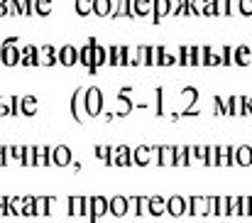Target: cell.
<instances>
[{
  "label": "cell",
  "mask_w": 252,
  "mask_h": 223,
  "mask_svg": "<svg viewBox=\"0 0 252 223\" xmlns=\"http://www.w3.org/2000/svg\"><path fill=\"white\" fill-rule=\"evenodd\" d=\"M103 64H108V49H105L103 44L93 42V69H98V67H103Z\"/></svg>",
  "instance_id": "7402d4cb"
},
{
  "label": "cell",
  "mask_w": 252,
  "mask_h": 223,
  "mask_svg": "<svg viewBox=\"0 0 252 223\" xmlns=\"http://www.w3.org/2000/svg\"><path fill=\"white\" fill-rule=\"evenodd\" d=\"M206 57H208V47L206 44L193 47V67H206Z\"/></svg>",
  "instance_id": "1f68e13d"
},
{
  "label": "cell",
  "mask_w": 252,
  "mask_h": 223,
  "mask_svg": "<svg viewBox=\"0 0 252 223\" xmlns=\"http://www.w3.org/2000/svg\"><path fill=\"white\" fill-rule=\"evenodd\" d=\"M108 214V199L105 196H91V221H98Z\"/></svg>",
  "instance_id": "ba28073f"
},
{
  "label": "cell",
  "mask_w": 252,
  "mask_h": 223,
  "mask_svg": "<svg viewBox=\"0 0 252 223\" xmlns=\"http://www.w3.org/2000/svg\"><path fill=\"white\" fill-rule=\"evenodd\" d=\"M52 64H57V49L52 44L37 47V67H52Z\"/></svg>",
  "instance_id": "5b68a950"
},
{
  "label": "cell",
  "mask_w": 252,
  "mask_h": 223,
  "mask_svg": "<svg viewBox=\"0 0 252 223\" xmlns=\"http://www.w3.org/2000/svg\"><path fill=\"white\" fill-rule=\"evenodd\" d=\"M203 12V0H191V15H201Z\"/></svg>",
  "instance_id": "816d5d0a"
},
{
  "label": "cell",
  "mask_w": 252,
  "mask_h": 223,
  "mask_svg": "<svg viewBox=\"0 0 252 223\" xmlns=\"http://www.w3.org/2000/svg\"><path fill=\"white\" fill-rule=\"evenodd\" d=\"M34 12L37 15H49L52 12V0H34Z\"/></svg>",
  "instance_id": "74e56055"
},
{
  "label": "cell",
  "mask_w": 252,
  "mask_h": 223,
  "mask_svg": "<svg viewBox=\"0 0 252 223\" xmlns=\"http://www.w3.org/2000/svg\"><path fill=\"white\" fill-rule=\"evenodd\" d=\"M22 152H25V145H12V159L22 164Z\"/></svg>",
  "instance_id": "c3c4849f"
},
{
  "label": "cell",
  "mask_w": 252,
  "mask_h": 223,
  "mask_svg": "<svg viewBox=\"0 0 252 223\" xmlns=\"http://www.w3.org/2000/svg\"><path fill=\"white\" fill-rule=\"evenodd\" d=\"M115 7V0H93V12L100 17H108Z\"/></svg>",
  "instance_id": "484cf974"
},
{
  "label": "cell",
  "mask_w": 252,
  "mask_h": 223,
  "mask_svg": "<svg viewBox=\"0 0 252 223\" xmlns=\"http://www.w3.org/2000/svg\"><path fill=\"white\" fill-rule=\"evenodd\" d=\"M95 154H98L100 159H108V157H110V145H98V148H95Z\"/></svg>",
  "instance_id": "f907efd6"
},
{
  "label": "cell",
  "mask_w": 252,
  "mask_h": 223,
  "mask_svg": "<svg viewBox=\"0 0 252 223\" xmlns=\"http://www.w3.org/2000/svg\"><path fill=\"white\" fill-rule=\"evenodd\" d=\"M130 108H132V103L120 93V98H118V115H127V113H130Z\"/></svg>",
  "instance_id": "60d3db41"
},
{
  "label": "cell",
  "mask_w": 252,
  "mask_h": 223,
  "mask_svg": "<svg viewBox=\"0 0 252 223\" xmlns=\"http://www.w3.org/2000/svg\"><path fill=\"white\" fill-rule=\"evenodd\" d=\"M84 103H86V113H88V118H95V115H100V113H103V93H100V88H98V86L86 88Z\"/></svg>",
  "instance_id": "6da1fadb"
},
{
  "label": "cell",
  "mask_w": 252,
  "mask_h": 223,
  "mask_svg": "<svg viewBox=\"0 0 252 223\" xmlns=\"http://www.w3.org/2000/svg\"><path fill=\"white\" fill-rule=\"evenodd\" d=\"M152 157H155V149L147 148V145H140V148L132 149V162L140 164V167H147L152 162Z\"/></svg>",
  "instance_id": "9c48e42d"
},
{
  "label": "cell",
  "mask_w": 252,
  "mask_h": 223,
  "mask_svg": "<svg viewBox=\"0 0 252 223\" xmlns=\"http://www.w3.org/2000/svg\"><path fill=\"white\" fill-rule=\"evenodd\" d=\"M76 12H79V15L93 12V0H76Z\"/></svg>",
  "instance_id": "b9f144b4"
},
{
  "label": "cell",
  "mask_w": 252,
  "mask_h": 223,
  "mask_svg": "<svg viewBox=\"0 0 252 223\" xmlns=\"http://www.w3.org/2000/svg\"><path fill=\"white\" fill-rule=\"evenodd\" d=\"M20 113L22 115H34L37 113V98L34 96H22L20 98Z\"/></svg>",
  "instance_id": "d4e9b609"
},
{
  "label": "cell",
  "mask_w": 252,
  "mask_h": 223,
  "mask_svg": "<svg viewBox=\"0 0 252 223\" xmlns=\"http://www.w3.org/2000/svg\"><path fill=\"white\" fill-rule=\"evenodd\" d=\"M52 164H59V167H66L71 164V149L66 145H57L52 149Z\"/></svg>",
  "instance_id": "8fae6325"
},
{
  "label": "cell",
  "mask_w": 252,
  "mask_h": 223,
  "mask_svg": "<svg viewBox=\"0 0 252 223\" xmlns=\"http://www.w3.org/2000/svg\"><path fill=\"white\" fill-rule=\"evenodd\" d=\"M206 164H208V167H218V149H216V145H211V148H208Z\"/></svg>",
  "instance_id": "7bdbcfd3"
},
{
  "label": "cell",
  "mask_w": 252,
  "mask_h": 223,
  "mask_svg": "<svg viewBox=\"0 0 252 223\" xmlns=\"http://www.w3.org/2000/svg\"><path fill=\"white\" fill-rule=\"evenodd\" d=\"M238 12V0H228V15Z\"/></svg>",
  "instance_id": "f5cc1de1"
},
{
  "label": "cell",
  "mask_w": 252,
  "mask_h": 223,
  "mask_svg": "<svg viewBox=\"0 0 252 223\" xmlns=\"http://www.w3.org/2000/svg\"><path fill=\"white\" fill-rule=\"evenodd\" d=\"M57 62L64 64V67H74L79 62V49L74 44H64L59 52H57Z\"/></svg>",
  "instance_id": "8992f818"
},
{
  "label": "cell",
  "mask_w": 252,
  "mask_h": 223,
  "mask_svg": "<svg viewBox=\"0 0 252 223\" xmlns=\"http://www.w3.org/2000/svg\"><path fill=\"white\" fill-rule=\"evenodd\" d=\"M132 15L137 17L152 15V0H132Z\"/></svg>",
  "instance_id": "4316f807"
},
{
  "label": "cell",
  "mask_w": 252,
  "mask_h": 223,
  "mask_svg": "<svg viewBox=\"0 0 252 223\" xmlns=\"http://www.w3.org/2000/svg\"><path fill=\"white\" fill-rule=\"evenodd\" d=\"M105 164H118V167H127L132 164V152L127 145H118V148H110V157L105 159Z\"/></svg>",
  "instance_id": "3957f363"
},
{
  "label": "cell",
  "mask_w": 252,
  "mask_h": 223,
  "mask_svg": "<svg viewBox=\"0 0 252 223\" xmlns=\"http://www.w3.org/2000/svg\"><path fill=\"white\" fill-rule=\"evenodd\" d=\"M155 154H157V164H162V167L174 164V145H159L155 149Z\"/></svg>",
  "instance_id": "4fadbf2b"
},
{
  "label": "cell",
  "mask_w": 252,
  "mask_h": 223,
  "mask_svg": "<svg viewBox=\"0 0 252 223\" xmlns=\"http://www.w3.org/2000/svg\"><path fill=\"white\" fill-rule=\"evenodd\" d=\"M218 149V167H230V164H235V148L233 145H216Z\"/></svg>",
  "instance_id": "7c38bea8"
},
{
  "label": "cell",
  "mask_w": 252,
  "mask_h": 223,
  "mask_svg": "<svg viewBox=\"0 0 252 223\" xmlns=\"http://www.w3.org/2000/svg\"><path fill=\"white\" fill-rule=\"evenodd\" d=\"M245 103H248V113H252V96H250V98L245 96Z\"/></svg>",
  "instance_id": "11a10c76"
},
{
  "label": "cell",
  "mask_w": 252,
  "mask_h": 223,
  "mask_svg": "<svg viewBox=\"0 0 252 223\" xmlns=\"http://www.w3.org/2000/svg\"><path fill=\"white\" fill-rule=\"evenodd\" d=\"M216 113L218 115H230V96H216Z\"/></svg>",
  "instance_id": "f546056e"
},
{
  "label": "cell",
  "mask_w": 252,
  "mask_h": 223,
  "mask_svg": "<svg viewBox=\"0 0 252 223\" xmlns=\"http://www.w3.org/2000/svg\"><path fill=\"white\" fill-rule=\"evenodd\" d=\"M110 17H132V0H115Z\"/></svg>",
  "instance_id": "ffe728a7"
},
{
  "label": "cell",
  "mask_w": 252,
  "mask_h": 223,
  "mask_svg": "<svg viewBox=\"0 0 252 223\" xmlns=\"http://www.w3.org/2000/svg\"><path fill=\"white\" fill-rule=\"evenodd\" d=\"M240 216H252V196H240Z\"/></svg>",
  "instance_id": "f35d334b"
},
{
  "label": "cell",
  "mask_w": 252,
  "mask_h": 223,
  "mask_svg": "<svg viewBox=\"0 0 252 223\" xmlns=\"http://www.w3.org/2000/svg\"><path fill=\"white\" fill-rule=\"evenodd\" d=\"M34 216H49V196H34Z\"/></svg>",
  "instance_id": "4dcf8cb0"
},
{
  "label": "cell",
  "mask_w": 252,
  "mask_h": 223,
  "mask_svg": "<svg viewBox=\"0 0 252 223\" xmlns=\"http://www.w3.org/2000/svg\"><path fill=\"white\" fill-rule=\"evenodd\" d=\"M181 98H184V103H186V106H193V103H196V98H198V91H196L193 86H189V88H184V91H181Z\"/></svg>",
  "instance_id": "e575fe53"
},
{
  "label": "cell",
  "mask_w": 252,
  "mask_h": 223,
  "mask_svg": "<svg viewBox=\"0 0 252 223\" xmlns=\"http://www.w3.org/2000/svg\"><path fill=\"white\" fill-rule=\"evenodd\" d=\"M93 42H95V39H91L88 44H84V47L79 49V62H81L84 67H88L91 72H95V69H93Z\"/></svg>",
  "instance_id": "44dd1931"
},
{
  "label": "cell",
  "mask_w": 252,
  "mask_h": 223,
  "mask_svg": "<svg viewBox=\"0 0 252 223\" xmlns=\"http://www.w3.org/2000/svg\"><path fill=\"white\" fill-rule=\"evenodd\" d=\"M84 96H86V88H76L74 91V96H71V115L79 120V123H84L86 118H88V113H86V103H84Z\"/></svg>",
  "instance_id": "277c9868"
},
{
  "label": "cell",
  "mask_w": 252,
  "mask_h": 223,
  "mask_svg": "<svg viewBox=\"0 0 252 223\" xmlns=\"http://www.w3.org/2000/svg\"><path fill=\"white\" fill-rule=\"evenodd\" d=\"M201 15L213 17V15H216V0H203V12H201Z\"/></svg>",
  "instance_id": "bcb514c9"
},
{
  "label": "cell",
  "mask_w": 252,
  "mask_h": 223,
  "mask_svg": "<svg viewBox=\"0 0 252 223\" xmlns=\"http://www.w3.org/2000/svg\"><path fill=\"white\" fill-rule=\"evenodd\" d=\"M167 211L169 216H184L186 214V196H179V194H174V196H169L167 199Z\"/></svg>",
  "instance_id": "52a82bcc"
},
{
  "label": "cell",
  "mask_w": 252,
  "mask_h": 223,
  "mask_svg": "<svg viewBox=\"0 0 252 223\" xmlns=\"http://www.w3.org/2000/svg\"><path fill=\"white\" fill-rule=\"evenodd\" d=\"M135 67H150V47L147 44L135 47Z\"/></svg>",
  "instance_id": "83f0119b"
},
{
  "label": "cell",
  "mask_w": 252,
  "mask_h": 223,
  "mask_svg": "<svg viewBox=\"0 0 252 223\" xmlns=\"http://www.w3.org/2000/svg\"><path fill=\"white\" fill-rule=\"evenodd\" d=\"M147 209H150V216H162V214H167V199L164 196H150Z\"/></svg>",
  "instance_id": "2e32d148"
},
{
  "label": "cell",
  "mask_w": 252,
  "mask_h": 223,
  "mask_svg": "<svg viewBox=\"0 0 252 223\" xmlns=\"http://www.w3.org/2000/svg\"><path fill=\"white\" fill-rule=\"evenodd\" d=\"M176 64V54L169 52V47H162V57H159V67H171Z\"/></svg>",
  "instance_id": "836d02e7"
},
{
  "label": "cell",
  "mask_w": 252,
  "mask_h": 223,
  "mask_svg": "<svg viewBox=\"0 0 252 223\" xmlns=\"http://www.w3.org/2000/svg\"><path fill=\"white\" fill-rule=\"evenodd\" d=\"M230 115H248L245 96H230Z\"/></svg>",
  "instance_id": "603a6c76"
},
{
  "label": "cell",
  "mask_w": 252,
  "mask_h": 223,
  "mask_svg": "<svg viewBox=\"0 0 252 223\" xmlns=\"http://www.w3.org/2000/svg\"><path fill=\"white\" fill-rule=\"evenodd\" d=\"M228 216H240V196H228Z\"/></svg>",
  "instance_id": "8d00e7d4"
},
{
  "label": "cell",
  "mask_w": 252,
  "mask_h": 223,
  "mask_svg": "<svg viewBox=\"0 0 252 223\" xmlns=\"http://www.w3.org/2000/svg\"><path fill=\"white\" fill-rule=\"evenodd\" d=\"M147 201H150V196H135V216H150Z\"/></svg>",
  "instance_id": "d6a6232c"
},
{
  "label": "cell",
  "mask_w": 252,
  "mask_h": 223,
  "mask_svg": "<svg viewBox=\"0 0 252 223\" xmlns=\"http://www.w3.org/2000/svg\"><path fill=\"white\" fill-rule=\"evenodd\" d=\"M7 15H22V10H20V0H7Z\"/></svg>",
  "instance_id": "f6af8a7d"
},
{
  "label": "cell",
  "mask_w": 252,
  "mask_h": 223,
  "mask_svg": "<svg viewBox=\"0 0 252 223\" xmlns=\"http://www.w3.org/2000/svg\"><path fill=\"white\" fill-rule=\"evenodd\" d=\"M235 164H240V167H248L252 164V148L250 145H235Z\"/></svg>",
  "instance_id": "9a60e30c"
},
{
  "label": "cell",
  "mask_w": 252,
  "mask_h": 223,
  "mask_svg": "<svg viewBox=\"0 0 252 223\" xmlns=\"http://www.w3.org/2000/svg\"><path fill=\"white\" fill-rule=\"evenodd\" d=\"M108 64L110 67H125V47L123 44H115L108 49Z\"/></svg>",
  "instance_id": "5bb4252c"
},
{
  "label": "cell",
  "mask_w": 252,
  "mask_h": 223,
  "mask_svg": "<svg viewBox=\"0 0 252 223\" xmlns=\"http://www.w3.org/2000/svg\"><path fill=\"white\" fill-rule=\"evenodd\" d=\"M159 57H162V44L150 47V64H159Z\"/></svg>",
  "instance_id": "ee69618b"
},
{
  "label": "cell",
  "mask_w": 252,
  "mask_h": 223,
  "mask_svg": "<svg viewBox=\"0 0 252 223\" xmlns=\"http://www.w3.org/2000/svg\"><path fill=\"white\" fill-rule=\"evenodd\" d=\"M0 59H2L5 67L20 64V47H17V39H15V37H10V39L2 42V47H0Z\"/></svg>",
  "instance_id": "7a4b0ae2"
},
{
  "label": "cell",
  "mask_w": 252,
  "mask_h": 223,
  "mask_svg": "<svg viewBox=\"0 0 252 223\" xmlns=\"http://www.w3.org/2000/svg\"><path fill=\"white\" fill-rule=\"evenodd\" d=\"M191 159H189V148L186 145H176L174 148V164L176 167H186Z\"/></svg>",
  "instance_id": "f1b7e54d"
},
{
  "label": "cell",
  "mask_w": 252,
  "mask_h": 223,
  "mask_svg": "<svg viewBox=\"0 0 252 223\" xmlns=\"http://www.w3.org/2000/svg\"><path fill=\"white\" fill-rule=\"evenodd\" d=\"M5 162H2V145H0V167H2Z\"/></svg>",
  "instance_id": "9f6ffc18"
},
{
  "label": "cell",
  "mask_w": 252,
  "mask_h": 223,
  "mask_svg": "<svg viewBox=\"0 0 252 223\" xmlns=\"http://www.w3.org/2000/svg\"><path fill=\"white\" fill-rule=\"evenodd\" d=\"M216 15H228V0H216Z\"/></svg>",
  "instance_id": "681fc988"
},
{
  "label": "cell",
  "mask_w": 252,
  "mask_h": 223,
  "mask_svg": "<svg viewBox=\"0 0 252 223\" xmlns=\"http://www.w3.org/2000/svg\"><path fill=\"white\" fill-rule=\"evenodd\" d=\"M176 64H181V67H193V47L181 44L179 52H176Z\"/></svg>",
  "instance_id": "d6986e66"
},
{
  "label": "cell",
  "mask_w": 252,
  "mask_h": 223,
  "mask_svg": "<svg viewBox=\"0 0 252 223\" xmlns=\"http://www.w3.org/2000/svg\"><path fill=\"white\" fill-rule=\"evenodd\" d=\"M169 15V0H152V20L159 22Z\"/></svg>",
  "instance_id": "cb8c5ba5"
},
{
  "label": "cell",
  "mask_w": 252,
  "mask_h": 223,
  "mask_svg": "<svg viewBox=\"0 0 252 223\" xmlns=\"http://www.w3.org/2000/svg\"><path fill=\"white\" fill-rule=\"evenodd\" d=\"M238 12L252 15V0H238Z\"/></svg>",
  "instance_id": "7dc6e473"
},
{
  "label": "cell",
  "mask_w": 252,
  "mask_h": 223,
  "mask_svg": "<svg viewBox=\"0 0 252 223\" xmlns=\"http://www.w3.org/2000/svg\"><path fill=\"white\" fill-rule=\"evenodd\" d=\"M250 57H252V52H250V47H248V44H240V47H235V49H233V64L248 67V64H250Z\"/></svg>",
  "instance_id": "e0dca14e"
},
{
  "label": "cell",
  "mask_w": 252,
  "mask_h": 223,
  "mask_svg": "<svg viewBox=\"0 0 252 223\" xmlns=\"http://www.w3.org/2000/svg\"><path fill=\"white\" fill-rule=\"evenodd\" d=\"M34 164H37V167L52 164V148H47V145H34Z\"/></svg>",
  "instance_id": "ac0fdd59"
},
{
  "label": "cell",
  "mask_w": 252,
  "mask_h": 223,
  "mask_svg": "<svg viewBox=\"0 0 252 223\" xmlns=\"http://www.w3.org/2000/svg\"><path fill=\"white\" fill-rule=\"evenodd\" d=\"M22 164L32 167L34 164V145H25V152H22Z\"/></svg>",
  "instance_id": "ab89813d"
},
{
  "label": "cell",
  "mask_w": 252,
  "mask_h": 223,
  "mask_svg": "<svg viewBox=\"0 0 252 223\" xmlns=\"http://www.w3.org/2000/svg\"><path fill=\"white\" fill-rule=\"evenodd\" d=\"M108 211L113 214V216H127V196H113V199H108Z\"/></svg>",
  "instance_id": "30bf717a"
},
{
  "label": "cell",
  "mask_w": 252,
  "mask_h": 223,
  "mask_svg": "<svg viewBox=\"0 0 252 223\" xmlns=\"http://www.w3.org/2000/svg\"><path fill=\"white\" fill-rule=\"evenodd\" d=\"M7 15V0H0V17Z\"/></svg>",
  "instance_id": "db71d44e"
},
{
  "label": "cell",
  "mask_w": 252,
  "mask_h": 223,
  "mask_svg": "<svg viewBox=\"0 0 252 223\" xmlns=\"http://www.w3.org/2000/svg\"><path fill=\"white\" fill-rule=\"evenodd\" d=\"M216 216H228V196H216Z\"/></svg>",
  "instance_id": "d590c367"
}]
</instances>
